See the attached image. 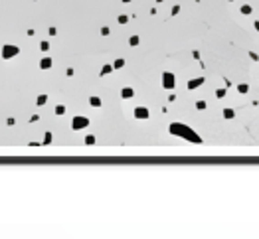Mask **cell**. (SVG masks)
I'll list each match as a JSON object with an SVG mask.
<instances>
[{"instance_id": "obj_4", "label": "cell", "mask_w": 259, "mask_h": 239, "mask_svg": "<svg viewBox=\"0 0 259 239\" xmlns=\"http://www.w3.org/2000/svg\"><path fill=\"white\" fill-rule=\"evenodd\" d=\"M198 85H202V79H196V81H190V89H192V87H198Z\"/></svg>"}, {"instance_id": "obj_8", "label": "cell", "mask_w": 259, "mask_h": 239, "mask_svg": "<svg viewBox=\"0 0 259 239\" xmlns=\"http://www.w3.org/2000/svg\"><path fill=\"white\" fill-rule=\"evenodd\" d=\"M255 28H257V32H259V22H255Z\"/></svg>"}, {"instance_id": "obj_1", "label": "cell", "mask_w": 259, "mask_h": 239, "mask_svg": "<svg viewBox=\"0 0 259 239\" xmlns=\"http://www.w3.org/2000/svg\"><path fill=\"white\" fill-rule=\"evenodd\" d=\"M164 85H166V87H172V85H174V79H172V75H170V73H166V75H164Z\"/></svg>"}, {"instance_id": "obj_2", "label": "cell", "mask_w": 259, "mask_h": 239, "mask_svg": "<svg viewBox=\"0 0 259 239\" xmlns=\"http://www.w3.org/2000/svg\"><path fill=\"white\" fill-rule=\"evenodd\" d=\"M87 125V119H75V129H79V127H85Z\"/></svg>"}, {"instance_id": "obj_7", "label": "cell", "mask_w": 259, "mask_h": 239, "mask_svg": "<svg viewBox=\"0 0 259 239\" xmlns=\"http://www.w3.org/2000/svg\"><path fill=\"white\" fill-rule=\"evenodd\" d=\"M241 12H243V14H249V12H251V8H249V6H243V8H241Z\"/></svg>"}, {"instance_id": "obj_6", "label": "cell", "mask_w": 259, "mask_h": 239, "mask_svg": "<svg viewBox=\"0 0 259 239\" xmlns=\"http://www.w3.org/2000/svg\"><path fill=\"white\" fill-rule=\"evenodd\" d=\"M123 95H125V97H131V95H133V91H131V89H125Z\"/></svg>"}, {"instance_id": "obj_3", "label": "cell", "mask_w": 259, "mask_h": 239, "mask_svg": "<svg viewBox=\"0 0 259 239\" xmlns=\"http://www.w3.org/2000/svg\"><path fill=\"white\" fill-rule=\"evenodd\" d=\"M224 117H225V119H231V117H234V111L225 109V111H224Z\"/></svg>"}, {"instance_id": "obj_5", "label": "cell", "mask_w": 259, "mask_h": 239, "mask_svg": "<svg viewBox=\"0 0 259 239\" xmlns=\"http://www.w3.org/2000/svg\"><path fill=\"white\" fill-rule=\"evenodd\" d=\"M136 117H147V111H143V109H138V111H136Z\"/></svg>"}]
</instances>
